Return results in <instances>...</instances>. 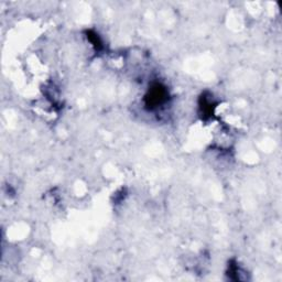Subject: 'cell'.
I'll return each instance as SVG.
<instances>
[{
	"label": "cell",
	"instance_id": "cell-1",
	"mask_svg": "<svg viewBox=\"0 0 282 282\" xmlns=\"http://www.w3.org/2000/svg\"><path fill=\"white\" fill-rule=\"evenodd\" d=\"M166 96L167 92L164 90V88L160 87L159 85H156V86L149 90V95L147 96L148 105L151 106V107H157V106L164 103Z\"/></svg>",
	"mask_w": 282,
	"mask_h": 282
}]
</instances>
